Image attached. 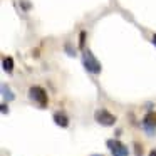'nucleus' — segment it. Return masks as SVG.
<instances>
[{"mask_svg":"<svg viewBox=\"0 0 156 156\" xmlns=\"http://www.w3.org/2000/svg\"><path fill=\"white\" fill-rule=\"evenodd\" d=\"M94 119H96L98 124L106 126V128L116 124V116L112 114V112H109L108 109H98V111L94 112Z\"/></svg>","mask_w":156,"mask_h":156,"instance_id":"3","label":"nucleus"},{"mask_svg":"<svg viewBox=\"0 0 156 156\" xmlns=\"http://www.w3.org/2000/svg\"><path fill=\"white\" fill-rule=\"evenodd\" d=\"M109 151H111L112 156H129V149L124 143H121L119 139H108L106 141Z\"/></svg>","mask_w":156,"mask_h":156,"instance_id":"4","label":"nucleus"},{"mask_svg":"<svg viewBox=\"0 0 156 156\" xmlns=\"http://www.w3.org/2000/svg\"><path fill=\"white\" fill-rule=\"evenodd\" d=\"M2 67H4L5 72L10 74V72L14 71V59L12 57H4V61H2Z\"/></svg>","mask_w":156,"mask_h":156,"instance_id":"6","label":"nucleus"},{"mask_svg":"<svg viewBox=\"0 0 156 156\" xmlns=\"http://www.w3.org/2000/svg\"><path fill=\"white\" fill-rule=\"evenodd\" d=\"M153 44H154V45H156V34H154V35H153Z\"/></svg>","mask_w":156,"mask_h":156,"instance_id":"12","label":"nucleus"},{"mask_svg":"<svg viewBox=\"0 0 156 156\" xmlns=\"http://www.w3.org/2000/svg\"><path fill=\"white\" fill-rule=\"evenodd\" d=\"M91 156H104V154H91Z\"/></svg>","mask_w":156,"mask_h":156,"instance_id":"13","label":"nucleus"},{"mask_svg":"<svg viewBox=\"0 0 156 156\" xmlns=\"http://www.w3.org/2000/svg\"><path fill=\"white\" fill-rule=\"evenodd\" d=\"M82 64H84L86 71L91 72V74H101V71H102L101 62L92 55L91 51H84V54H82Z\"/></svg>","mask_w":156,"mask_h":156,"instance_id":"1","label":"nucleus"},{"mask_svg":"<svg viewBox=\"0 0 156 156\" xmlns=\"http://www.w3.org/2000/svg\"><path fill=\"white\" fill-rule=\"evenodd\" d=\"M134 154L136 156H143V146H141V143H138V141L134 143Z\"/></svg>","mask_w":156,"mask_h":156,"instance_id":"8","label":"nucleus"},{"mask_svg":"<svg viewBox=\"0 0 156 156\" xmlns=\"http://www.w3.org/2000/svg\"><path fill=\"white\" fill-rule=\"evenodd\" d=\"M2 96H4L5 101H7V99L9 101H14L15 99V94L10 91V87H7V84H2Z\"/></svg>","mask_w":156,"mask_h":156,"instance_id":"7","label":"nucleus"},{"mask_svg":"<svg viewBox=\"0 0 156 156\" xmlns=\"http://www.w3.org/2000/svg\"><path fill=\"white\" fill-rule=\"evenodd\" d=\"M7 112H9L7 104H5V102H2V114H7Z\"/></svg>","mask_w":156,"mask_h":156,"instance_id":"10","label":"nucleus"},{"mask_svg":"<svg viewBox=\"0 0 156 156\" xmlns=\"http://www.w3.org/2000/svg\"><path fill=\"white\" fill-rule=\"evenodd\" d=\"M84 42H86V32L82 30L81 34H79V49L84 47Z\"/></svg>","mask_w":156,"mask_h":156,"instance_id":"9","label":"nucleus"},{"mask_svg":"<svg viewBox=\"0 0 156 156\" xmlns=\"http://www.w3.org/2000/svg\"><path fill=\"white\" fill-rule=\"evenodd\" d=\"M29 98H30L32 102L39 104L41 108H45V106H47V102H49L47 92H45V89L41 87V86H32V87L29 89Z\"/></svg>","mask_w":156,"mask_h":156,"instance_id":"2","label":"nucleus"},{"mask_svg":"<svg viewBox=\"0 0 156 156\" xmlns=\"http://www.w3.org/2000/svg\"><path fill=\"white\" fill-rule=\"evenodd\" d=\"M149 156H156V149H151V151H149Z\"/></svg>","mask_w":156,"mask_h":156,"instance_id":"11","label":"nucleus"},{"mask_svg":"<svg viewBox=\"0 0 156 156\" xmlns=\"http://www.w3.org/2000/svg\"><path fill=\"white\" fill-rule=\"evenodd\" d=\"M54 122L59 126V128H67L69 126V118H67V114L66 112H62V111H57V112H54Z\"/></svg>","mask_w":156,"mask_h":156,"instance_id":"5","label":"nucleus"}]
</instances>
